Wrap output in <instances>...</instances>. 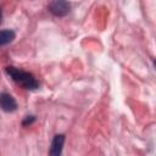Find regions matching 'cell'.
<instances>
[{
	"label": "cell",
	"instance_id": "obj_1",
	"mask_svg": "<svg viewBox=\"0 0 156 156\" xmlns=\"http://www.w3.org/2000/svg\"><path fill=\"white\" fill-rule=\"evenodd\" d=\"M6 73L16 82L18 83L20 85H22L23 88L26 89H29V90H34L39 87V83L38 80L34 78L33 74L28 73V72H24L22 69H18L16 67H12V66H9L5 68Z\"/></svg>",
	"mask_w": 156,
	"mask_h": 156
},
{
	"label": "cell",
	"instance_id": "obj_2",
	"mask_svg": "<svg viewBox=\"0 0 156 156\" xmlns=\"http://www.w3.org/2000/svg\"><path fill=\"white\" fill-rule=\"evenodd\" d=\"M69 2L67 0H52L49 5L50 12L56 17H63L69 12Z\"/></svg>",
	"mask_w": 156,
	"mask_h": 156
},
{
	"label": "cell",
	"instance_id": "obj_3",
	"mask_svg": "<svg viewBox=\"0 0 156 156\" xmlns=\"http://www.w3.org/2000/svg\"><path fill=\"white\" fill-rule=\"evenodd\" d=\"M0 108L5 112H13L17 108V102L12 95L2 93L0 95Z\"/></svg>",
	"mask_w": 156,
	"mask_h": 156
},
{
	"label": "cell",
	"instance_id": "obj_4",
	"mask_svg": "<svg viewBox=\"0 0 156 156\" xmlns=\"http://www.w3.org/2000/svg\"><path fill=\"white\" fill-rule=\"evenodd\" d=\"M63 143H65V135H62V134L55 135L54 139H52V143H51V147H50L49 154L51 156H58V155H61Z\"/></svg>",
	"mask_w": 156,
	"mask_h": 156
},
{
	"label": "cell",
	"instance_id": "obj_5",
	"mask_svg": "<svg viewBox=\"0 0 156 156\" xmlns=\"http://www.w3.org/2000/svg\"><path fill=\"white\" fill-rule=\"evenodd\" d=\"M15 37H16V34H15V32L11 30V29L0 30V46L11 43V41L15 39Z\"/></svg>",
	"mask_w": 156,
	"mask_h": 156
},
{
	"label": "cell",
	"instance_id": "obj_6",
	"mask_svg": "<svg viewBox=\"0 0 156 156\" xmlns=\"http://www.w3.org/2000/svg\"><path fill=\"white\" fill-rule=\"evenodd\" d=\"M34 116H27L26 118H24V121L22 122V124L23 126H28V124H30V123H33L34 122Z\"/></svg>",
	"mask_w": 156,
	"mask_h": 156
},
{
	"label": "cell",
	"instance_id": "obj_7",
	"mask_svg": "<svg viewBox=\"0 0 156 156\" xmlns=\"http://www.w3.org/2000/svg\"><path fill=\"white\" fill-rule=\"evenodd\" d=\"M2 22V10H1V7H0V23Z\"/></svg>",
	"mask_w": 156,
	"mask_h": 156
}]
</instances>
